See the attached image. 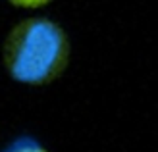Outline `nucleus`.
Instances as JSON below:
<instances>
[{
    "instance_id": "obj_2",
    "label": "nucleus",
    "mask_w": 158,
    "mask_h": 152,
    "mask_svg": "<svg viewBox=\"0 0 158 152\" xmlns=\"http://www.w3.org/2000/svg\"><path fill=\"white\" fill-rule=\"evenodd\" d=\"M4 152H48V150H44L39 142L31 141V139H19L14 145L8 146Z\"/></svg>"
},
{
    "instance_id": "obj_3",
    "label": "nucleus",
    "mask_w": 158,
    "mask_h": 152,
    "mask_svg": "<svg viewBox=\"0 0 158 152\" xmlns=\"http://www.w3.org/2000/svg\"><path fill=\"white\" fill-rule=\"evenodd\" d=\"M8 2L15 8H21V10H39V8L52 4L54 0H8Z\"/></svg>"
},
{
    "instance_id": "obj_1",
    "label": "nucleus",
    "mask_w": 158,
    "mask_h": 152,
    "mask_svg": "<svg viewBox=\"0 0 158 152\" xmlns=\"http://www.w3.org/2000/svg\"><path fill=\"white\" fill-rule=\"evenodd\" d=\"M2 58L15 81L46 85L58 79L69 62V39L56 21L48 18H27L8 33Z\"/></svg>"
}]
</instances>
